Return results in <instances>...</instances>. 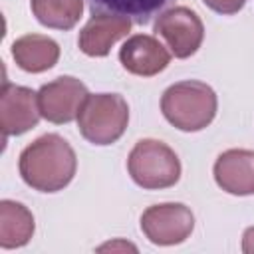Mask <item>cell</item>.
<instances>
[{
  "label": "cell",
  "mask_w": 254,
  "mask_h": 254,
  "mask_svg": "<svg viewBox=\"0 0 254 254\" xmlns=\"http://www.w3.org/2000/svg\"><path fill=\"white\" fill-rule=\"evenodd\" d=\"M18 169L28 187L40 192H58L71 183L77 159L64 137L48 133L20 153Z\"/></svg>",
  "instance_id": "1"
},
{
  "label": "cell",
  "mask_w": 254,
  "mask_h": 254,
  "mask_svg": "<svg viewBox=\"0 0 254 254\" xmlns=\"http://www.w3.org/2000/svg\"><path fill=\"white\" fill-rule=\"evenodd\" d=\"M165 119L181 131H200L216 115V93L196 79L173 83L161 97Z\"/></svg>",
  "instance_id": "2"
},
{
  "label": "cell",
  "mask_w": 254,
  "mask_h": 254,
  "mask_svg": "<svg viewBox=\"0 0 254 254\" xmlns=\"http://www.w3.org/2000/svg\"><path fill=\"white\" fill-rule=\"evenodd\" d=\"M127 121L129 107L119 93H89L77 113L79 133L93 145L115 143L125 133Z\"/></svg>",
  "instance_id": "3"
},
{
  "label": "cell",
  "mask_w": 254,
  "mask_h": 254,
  "mask_svg": "<svg viewBox=\"0 0 254 254\" xmlns=\"http://www.w3.org/2000/svg\"><path fill=\"white\" fill-rule=\"evenodd\" d=\"M127 169L135 185L147 190L169 189L181 179V161L177 153L155 139L137 141L129 153Z\"/></svg>",
  "instance_id": "4"
},
{
  "label": "cell",
  "mask_w": 254,
  "mask_h": 254,
  "mask_svg": "<svg viewBox=\"0 0 254 254\" xmlns=\"http://www.w3.org/2000/svg\"><path fill=\"white\" fill-rule=\"evenodd\" d=\"M194 226L192 212L181 202L153 204L141 214V230L159 246L181 244L189 238Z\"/></svg>",
  "instance_id": "5"
},
{
  "label": "cell",
  "mask_w": 254,
  "mask_h": 254,
  "mask_svg": "<svg viewBox=\"0 0 254 254\" xmlns=\"http://www.w3.org/2000/svg\"><path fill=\"white\" fill-rule=\"evenodd\" d=\"M155 34L167 42L175 58L185 60L200 48L204 38V26L196 12L187 6H175L157 18Z\"/></svg>",
  "instance_id": "6"
},
{
  "label": "cell",
  "mask_w": 254,
  "mask_h": 254,
  "mask_svg": "<svg viewBox=\"0 0 254 254\" xmlns=\"http://www.w3.org/2000/svg\"><path fill=\"white\" fill-rule=\"evenodd\" d=\"M87 87L71 75H62L38 91V107L44 119L52 123H69L77 119V113L87 97Z\"/></svg>",
  "instance_id": "7"
},
{
  "label": "cell",
  "mask_w": 254,
  "mask_h": 254,
  "mask_svg": "<svg viewBox=\"0 0 254 254\" xmlns=\"http://www.w3.org/2000/svg\"><path fill=\"white\" fill-rule=\"evenodd\" d=\"M42 113L38 107V93L24 85L10 81L2 83L0 91V127L4 139L10 135H22L38 125Z\"/></svg>",
  "instance_id": "8"
},
{
  "label": "cell",
  "mask_w": 254,
  "mask_h": 254,
  "mask_svg": "<svg viewBox=\"0 0 254 254\" xmlns=\"http://www.w3.org/2000/svg\"><path fill=\"white\" fill-rule=\"evenodd\" d=\"M119 62L129 73L151 77L169 65L171 54L157 38L147 34H137V36H131L121 46Z\"/></svg>",
  "instance_id": "9"
},
{
  "label": "cell",
  "mask_w": 254,
  "mask_h": 254,
  "mask_svg": "<svg viewBox=\"0 0 254 254\" xmlns=\"http://www.w3.org/2000/svg\"><path fill=\"white\" fill-rule=\"evenodd\" d=\"M214 181L230 194H254V151H224L214 163Z\"/></svg>",
  "instance_id": "10"
},
{
  "label": "cell",
  "mask_w": 254,
  "mask_h": 254,
  "mask_svg": "<svg viewBox=\"0 0 254 254\" xmlns=\"http://www.w3.org/2000/svg\"><path fill=\"white\" fill-rule=\"evenodd\" d=\"M131 30V20L109 16V14H93L89 22L83 26L77 38V46L85 56L103 58L109 54L111 46L127 36Z\"/></svg>",
  "instance_id": "11"
},
{
  "label": "cell",
  "mask_w": 254,
  "mask_h": 254,
  "mask_svg": "<svg viewBox=\"0 0 254 254\" xmlns=\"http://www.w3.org/2000/svg\"><path fill=\"white\" fill-rule=\"evenodd\" d=\"M12 56L20 69L40 73L56 65L60 60V46L42 34H26L12 44Z\"/></svg>",
  "instance_id": "12"
},
{
  "label": "cell",
  "mask_w": 254,
  "mask_h": 254,
  "mask_svg": "<svg viewBox=\"0 0 254 254\" xmlns=\"http://www.w3.org/2000/svg\"><path fill=\"white\" fill-rule=\"evenodd\" d=\"M87 4L91 8V14L119 16L131 20L133 24L147 26L163 12H167V8L175 4V0H87Z\"/></svg>",
  "instance_id": "13"
},
{
  "label": "cell",
  "mask_w": 254,
  "mask_h": 254,
  "mask_svg": "<svg viewBox=\"0 0 254 254\" xmlns=\"http://www.w3.org/2000/svg\"><path fill=\"white\" fill-rule=\"evenodd\" d=\"M34 234V216L32 212L14 200L0 202V246L18 248L28 244Z\"/></svg>",
  "instance_id": "14"
},
{
  "label": "cell",
  "mask_w": 254,
  "mask_h": 254,
  "mask_svg": "<svg viewBox=\"0 0 254 254\" xmlns=\"http://www.w3.org/2000/svg\"><path fill=\"white\" fill-rule=\"evenodd\" d=\"M36 20L54 30H71L83 12V0H30Z\"/></svg>",
  "instance_id": "15"
},
{
  "label": "cell",
  "mask_w": 254,
  "mask_h": 254,
  "mask_svg": "<svg viewBox=\"0 0 254 254\" xmlns=\"http://www.w3.org/2000/svg\"><path fill=\"white\" fill-rule=\"evenodd\" d=\"M202 2L218 14H236L246 0H202Z\"/></svg>",
  "instance_id": "16"
},
{
  "label": "cell",
  "mask_w": 254,
  "mask_h": 254,
  "mask_svg": "<svg viewBox=\"0 0 254 254\" xmlns=\"http://www.w3.org/2000/svg\"><path fill=\"white\" fill-rule=\"evenodd\" d=\"M242 252L254 254V226H250L242 236Z\"/></svg>",
  "instance_id": "17"
},
{
  "label": "cell",
  "mask_w": 254,
  "mask_h": 254,
  "mask_svg": "<svg viewBox=\"0 0 254 254\" xmlns=\"http://www.w3.org/2000/svg\"><path fill=\"white\" fill-rule=\"evenodd\" d=\"M117 248H123V250H133V252H137V246H133V244H129V242H109V244H103V246H99L97 250L99 252H103V250H117Z\"/></svg>",
  "instance_id": "18"
}]
</instances>
